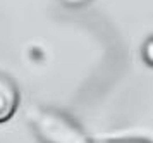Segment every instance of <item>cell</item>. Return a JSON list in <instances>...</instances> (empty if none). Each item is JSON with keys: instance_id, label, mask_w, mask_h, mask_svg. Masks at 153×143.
<instances>
[{"instance_id": "6da1fadb", "label": "cell", "mask_w": 153, "mask_h": 143, "mask_svg": "<svg viewBox=\"0 0 153 143\" xmlns=\"http://www.w3.org/2000/svg\"><path fill=\"white\" fill-rule=\"evenodd\" d=\"M26 119L42 143H91L76 121L62 110L31 105Z\"/></svg>"}, {"instance_id": "7a4b0ae2", "label": "cell", "mask_w": 153, "mask_h": 143, "mask_svg": "<svg viewBox=\"0 0 153 143\" xmlns=\"http://www.w3.org/2000/svg\"><path fill=\"white\" fill-rule=\"evenodd\" d=\"M19 107V90L12 78L0 73V124L7 123Z\"/></svg>"}, {"instance_id": "3957f363", "label": "cell", "mask_w": 153, "mask_h": 143, "mask_svg": "<svg viewBox=\"0 0 153 143\" xmlns=\"http://www.w3.org/2000/svg\"><path fill=\"white\" fill-rule=\"evenodd\" d=\"M91 143H153L148 138H141V136H131V138H107V140H97Z\"/></svg>"}, {"instance_id": "277c9868", "label": "cell", "mask_w": 153, "mask_h": 143, "mask_svg": "<svg viewBox=\"0 0 153 143\" xmlns=\"http://www.w3.org/2000/svg\"><path fill=\"white\" fill-rule=\"evenodd\" d=\"M145 59L153 64V40H148V43L145 45Z\"/></svg>"}, {"instance_id": "5b68a950", "label": "cell", "mask_w": 153, "mask_h": 143, "mask_svg": "<svg viewBox=\"0 0 153 143\" xmlns=\"http://www.w3.org/2000/svg\"><path fill=\"white\" fill-rule=\"evenodd\" d=\"M64 2H67V4H83L86 0H64Z\"/></svg>"}]
</instances>
